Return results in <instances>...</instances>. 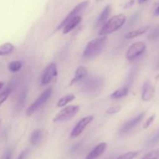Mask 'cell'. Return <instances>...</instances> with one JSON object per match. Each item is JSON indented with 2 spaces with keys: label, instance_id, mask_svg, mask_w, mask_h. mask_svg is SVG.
<instances>
[{
  "label": "cell",
  "instance_id": "cell-26",
  "mask_svg": "<svg viewBox=\"0 0 159 159\" xmlns=\"http://www.w3.org/2000/svg\"><path fill=\"white\" fill-rule=\"evenodd\" d=\"M159 37V26H156L155 28H154L152 31L150 32V34L148 36V39L151 40H155L156 39H158Z\"/></svg>",
  "mask_w": 159,
  "mask_h": 159
},
{
  "label": "cell",
  "instance_id": "cell-15",
  "mask_svg": "<svg viewBox=\"0 0 159 159\" xmlns=\"http://www.w3.org/2000/svg\"><path fill=\"white\" fill-rule=\"evenodd\" d=\"M110 12H111V6H110V5H107V6H105V8L102 9V12H101L100 15L98 17L96 23V26H102V25L107 22Z\"/></svg>",
  "mask_w": 159,
  "mask_h": 159
},
{
  "label": "cell",
  "instance_id": "cell-25",
  "mask_svg": "<svg viewBox=\"0 0 159 159\" xmlns=\"http://www.w3.org/2000/svg\"><path fill=\"white\" fill-rule=\"evenodd\" d=\"M11 91H12V89H11L10 88H8L6 89L5 91H3L2 93H0V107H1V106L2 105V103H4V102H6V99H8Z\"/></svg>",
  "mask_w": 159,
  "mask_h": 159
},
{
  "label": "cell",
  "instance_id": "cell-38",
  "mask_svg": "<svg viewBox=\"0 0 159 159\" xmlns=\"http://www.w3.org/2000/svg\"><path fill=\"white\" fill-rule=\"evenodd\" d=\"M85 159H89V158H85Z\"/></svg>",
  "mask_w": 159,
  "mask_h": 159
},
{
  "label": "cell",
  "instance_id": "cell-29",
  "mask_svg": "<svg viewBox=\"0 0 159 159\" xmlns=\"http://www.w3.org/2000/svg\"><path fill=\"white\" fill-rule=\"evenodd\" d=\"M155 114L152 115V116H151L150 117H149L148 119L146 120V122L144 123V126H143V128H144V129L148 128V127H150L151 125H152V124L153 123V121L155 120Z\"/></svg>",
  "mask_w": 159,
  "mask_h": 159
},
{
  "label": "cell",
  "instance_id": "cell-3",
  "mask_svg": "<svg viewBox=\"0 0 159 159\" xmlns=\"http://www.w3.org/2000/svg\"><path fill=\"white\" fill-rule=\"evenodd\" d=\"M53 94V88L52 87H49L47 89H45L41 94L40 95L38 98L30 106L27 108L26 111V116H30L31 115L34 114L37 110H38L40 107H41L48 99H50V97L51 96V95Z\"/></svg>",
  "mask_w": 159,
  "mask_h": 159
},
{
  "label": "cell",
  "instance_id": "cell-2",
  "mask_svg": "<svg viewBox=\"0 0 159 159\" xmlns=\"http://www.w3.org/2000/svg\"><path fill=\"white\" fill-rule=\"evenodd\" d=\"M126 20H127V17L124 14H117L116 16H113L102 25V28L99 32V35L107 36L108 34H113L124 26V23H126Z\"/></svg>",
  "mask_w": 159,
  "mask_h": 159
},
{
  "label": "cell",
  "instance_id": "cell-30",
  "mask_svg": "<svg viewBox=\"0 0 159 159\" xmlns=\"http://www.w3.org/2000/svg\"><path fill=\"white\" fill-rule=\"evenodd\" d=\"M26 154H27V151H26V150L23 151V152H22L20 154V155H19L18 158H17V159H25V158H26Z\"/></svg>",
  "mask_w": 159,
  "mask_h": 159
},
{
  "label": "cell",
  "instance_id": "cell-12",
  "mask_svg": "<svg viewBox=\"0 0 159 159\" xmlns=\"http://www.w3.org/2000/svg\"><path fill=\"white\" fill-rule=\"evenodd\" d=\"M107 144L105 142H102L100 144H99L98 145H96L91 152L89 153V155H87L86 158L89 159H96L99 157H100L102 154L104 153L106 150H107Z\"/></svg>",
  "mask_w": 159,
  "mask_h": 159
},
{
  "label": "cell",
  "instance_id": "cell-11",
  "mask_svg": "<svg viewBox=\"0 0 159 159\" xmlns=\"http://www.w3.org/2000/svg\"><path fill=\"white\" fill-rule=\"evenodd\" d=\"M155 89L150 80H147L144 83L141 93V99L144 102H148L155 96Z\"/></svg>",
  "mask_w": 159,
  "mask_h": 159
},
{
  "label": "cell",
  "instance_id": "cell-22",
  "mask_svg": "<svg viewBox=\"0 0 159 159\" xmlns=\"http://www.w3.org/2000/svg\"><path fill=\"white\" fill-rule=\"evenodd\" d=\"M26 95H27V92H26V89L23 90L22 93H20V96H19L18 98V101H17V104H16V108L18 109V110H21V109L23 107V106H24L25 101H26Z\"/></svg>",
  "mask_w": 159,
  "mask_h": 159
},
{
  "label": "cell",
  "instance_id": "cell-5",
  "mask_svg": "<svg viewBox=\"0 0 159 159\" xmlns=\"http://www.w3.org/2000/svg\"><path fill=\"white\" fill-rule=\"evenodd\" d=\"M103 86V80L99 78L89 79L82 85V90L86 93L93 94L100 91Z\"/></svg>",
  "mask_w": 159,
  "mask_h": 159
},
{
  "label": "cell",
  "instance_id": "cell-35",
  "mask_svg": "<svg viewBox=\"0 0 159 159\" xmlns=\"http://www.w3.org/2000/svg\"><path fill=\"white\" fill-rule=\"evenodd\" d=\"M3 85H4V83H3V82H0V90L2 89V88L3 87Z\"/></svg>",
  "mask_w": 159,
  "mask_h": 159
},
{
  "label": "cell",
  "instance_id": "cell-33",
  "mask_svg": "<svg viewBox=\"0 0 159 159\" xmlns=\"http://www.w3.org/2000/svg\"><path fill=\"white\" fill-rule=\"evenodd\" d=\"M154 14H155V16H159V5L158 6H157L156 9H155Z\"/></svg>",
  "mask_w": 159,
  "mask_h": 159
},
{
  "label": "cell",
  "instance_id": "cell-1",
  "mask_svg": "<svg viewBox=\"0 0 159 159\" xmlns=\"http://www.w3.org/2000/svg\"><path fill=\"white\" fill-rule=\"evenodd\" d=\"M107 41V36H101L100 37L93 39L87 43L82 54L85 59H90L100 54Z\"/></svg>",
  "mask_w": 159,
  "mask_h": 159
},
{
  "label": "cell",
  "instance_id": "cell-13",
  "mask_svg": "<svg viewBox=\"0 0 159 159\" xmlns=\"http://www.w3.org/2000/svg\"><path fill=\"white\" fill-rule=\"evenodd\" d=\"M87 73H88V71H87L85 67L82 66V65L79 66L75 71V75L71 80V82H70L69 85H73L77 83V82H80L82 79H83L87 75Z\"/></svg>",
  "mask_w": 159,
  "mask_h": 159
},
{
  "label": "cell",
  "instance_id": "cell-16",
  "mask_svg": "<svg viewBox=\"0 0 159 159\" xmlns=\"http://www.w3.org/2000/svg\"><path fill=\"white\" fill-rule=\"evenodd\" d=\"M149 29V26H144L142 27H140L138 29L134 30H132L130 32L127 33L124 36V38L125 39H133L137 37H139V36L142 35V34H145Z\"/></svg>",
  "mask_w": 159,
  "mask_h": 159
},
{
  "label": "cell",
  "instance_id": "cell-10",
  "mask_svg": "<svg viewBox=\"0 0 159 159\" xmlns=\"http://www.w3.org/2000/svg\"><path fill=\"white\" fill-rule=\"evenodd\" d=\"M145 112L139 113V114L137 116H135L134 118H133V119L130 120L124 123L122 125V127H120V134L124 135L125 134L128 133L129 131H130L134 127H135L137 125H138V124L141 123V121L142 120L143 118L145 116Z\"/></svg>",
  "mask_w": 159,
  "mask_h": 159
},
{
  "label": "cell",
  "instance_id": "cell-28",
  "mask_svg": "<svg viewBox=\"0 0 159 159\" xmlns=\"http://www.w3.org/2000/svg\"><path fill=\"white\" fill-rule=\"evenodd\" d=\"M158 141H159V129L157 130V132L155 134V135L151 138L150 141H148V145L149 146L154 145V144H157Z\"/></svg>",
  "mask_w": 159,
  "mask_h": 159
},
{
  "label": "cell",
  "instance_id": "cell-34",
  "mask_svg": "<svg viewBox=\"0 0 159 159\" xmlns=\"http://www.w3.org/2000/svg\"><path fill=\"white\" fill-rule=\"evenodd\" d=\"M146 1H147V0H138V2H139V4H142V3L145 2Z\"/></svg>",
  "mask_w": 159,
  "mask_h": 159
},
{
  "label": "cell",
  "instance_id": "cell-31",
  "mask_svg": "<svg viewBox=\"0 0 159 159\" xmlns=\"http://www.w3.org/2000/svg\"><path fill=\"white\" fill-rule=\"evenodd\" d=\"M134 4V0H130V2H128L125 5V6H124V9H127V8L131 7Z\"/></svg>",
  "mask_w": 159,
  "mask_h": 159
},
{
  "label": "cell",
  "instance_id": "cell-17",
  "mask_svg": "<svg viewBox=\"0 0 159 159\" xmlns=\"http://www.w3.org/2000/svg\"><path fill=\"white\" fill-rule=\"evenodd\" d=\"M129 85H125V86L120 88L116 89V91L113 92L111 95H110V99H120V98L125 97L128 95L129 93Z\"/></svg>",
  "mask_w": 159,
  "mask_h": 159
},
{
  "label": "cell",
  "instance_id": "cell-18",
  "mask_svg": "<svg viewBox=\"0 0 159 159\" xmlns=\"http://www.w3.org/2000/svg\"><path fill=\"white\" fill-rule=\"evenodd\" d=\"M42 138H43V130L41 129H37L31 134L30 138V142L33 145H37L41 141Z\"/></svg>",
  "mask_w": 159,
  "mask_h": 159
},
{
  "label": "cell",
  "instance_id": "cell-8",
  "mask_svg": "<svg viewBox=\"0 0 159 159\" xmlns=\"http://www.w3.org/2000/svg\"><path fill=\"white\" fill-rule=\"evenodd\" d=\"M146 50L145 43L143 42L138 41L130 45L127 51V59L129 61H132L134 59L138 58V57L143 54Z\"/></svg>",
  "mask_w": 159,
  "mask_h": 159
},
{
  "label": "cell",
  "instance_id": "cell-21",
  "mask_svg": "<svg viewBox=\"0 0 159 159\" xmlns=\"http://www.w3.org/2000/svg\"><path fill=\"white\" fill-rule=\"evenodd\" d=\"M22 66H23V64L20 61H14L10 62V63L8 65V68H9V71L12 73L18 72L20 69H21Z\"/></svg>",
  "mask_w": 159,
  "mask_h": 159
},
{
  "label": "cell",
  "instance_id": "cell-19",
  "mask_svg": "<svg viewBox=\"0 0 159 159\" xmlns=\"http://www.w3.org/2000/svg\"><path fill=\"white\" fill-rule=\"evenodd\" d=\"M14 51V46L11 43H5L0 45V56L9 55Z\"/></svg>",
  "mask_w": 159,
  "mask_h": 159
},
{
  "label": "cell",
  "instance_id": "cell-4",
  "mask_svg": "<svg viewBox=\"0 0 159 159\" xmlns=\"http://www.w3.org/2000/svg\"><path fill=\"white\" fill-rule=\"evenodd\" d=\"M79 110H80V107H79V106H68V107L62 109V110L54 116L53 121H54V123H58L68 120L74 117V116L79 113Z\"/></svg>",
  "mask_w": 159,
  "mask_h": 159
},
{
  "label": "cell",
  "instance_id": "cell-20",
  "mask_svg": "<svg viewBox=\"0 0 159 159\" xmlns=\"http://www.w3.org/2000/svg\"><path fill=\"white\" fill-rule=\"evenodd\" d=\"M75 96L74 95H67V96H63V97L61 98L57 102V107H62L66 106L67 104L69 103V102H72L75 99Z\"/></svg>",
  "mask_w": 159,
  "mask_h": 159
},
{
  "label": "cell",
  "instance_id": "cell-37",
  "mask_svg": "<svg viewBox=\"0 0 159 159\" xmlns=\"http://www.w3.org/2000/svg\"><path fill=\"white\" fill-rule=\"evenodd\" d=\"M96 1H97V2H98V1H99V0H96Z\"/></svg>",
  "mask_w": 159,
  "mask_h": 159
},
{
  "label": "cell",
  "instance_id": "cell-23",
  "mask_svg": "<svg viewBox=\"0 0 159 159\" xmlns=\"http://www.w3.org/2000/svg\"><path fill=\"white\" fill-rule=\"evenodd\" d=\"M139 155V152H129L120 155L116 159H134Z\"/></svg>",
  "mask_w": 159,
  "mask_h": 159
},
{
  "label": "cell",
  "instance_id": "cell-9",
  "mask_svg": "<svg viewBox=\"0 0 159 159\" xmlns=\"http://www.w3.org/2000/svg\"><path fill=\"white\" fill-rule=\"evenodd\" d=\"M93 120H94V116H85V117L80 120L77 123L75 127L74 128H73V130H71V134H70V138H74L79 136V135L84 131V130L88 127L89 124H90V123H92V121H93Z\"/></svg>",
  "mask_w": 159,
  "mask_h": 159
},
{
  "label": "cell",
  "instance_id": "cell-14",
  "mask_svg": "<svg viewBox=\"0 0 159 159\" xmlns=\"http://www.w3.org/2000/svg\"><path fill=\"white\" fill-rule=\"evenodd\" d=\"M82 22V17L80 16H77L74 17L73 19H71V20L67 23V24L65 25V27L62 29V32L64 34H67L69 32H71L72 30H74L79 23Z\"/></svg>",
  "mask_w": 159,
  "mask_h": 159
},
{
  "label": "cell",
  "instance_id": "cell-36",
  "mask_svg": "<svg viewBox=\"0 0 159 159\" xmlns=\"http://www.w3.org/2000/svg\"><path fill=\"white\" fill-rule=\"evenodd\" d=\"M157 69H159V62L158 63V65H157Z\"/></svg>",
  "mask_w": 159,
  "mask_h": 159
},
{
  "label": "cell",
  "instance_id": "cell-24",
  "mask_svg": "<svg viewBox=\"0 0 159 159\" xmlns=\"http://www.w3.org/2000/svg\"><path fill=\"white\" fill-rule=\"evenodd\" d=\"M141 159H159V148L148 152Z\"/></svg>",
  "mask_w": 159,
  "mask_h": 159
},
{
  "label": "cell",
  "instance_id": "cell-7",
  "mask_svg": "<svg viewBox=\"0 0 159 159\" xmlns=\"http://www.w3.org/2000/svg\"><path fill=\"white\" fill-rule=\"evenodd\" d=\"M57 65L54 63H51L46 67L43 71V75L40 79V83L42 85H47L51 83L52 81L57 78Z\"/></svg>",
  "mask_w": 159,
  "mask_h": 159
},
{
  "label": "cell",
  "instance_id": "cell-32",
  "mask_svg": "<svg viewBox=\"0 0 159 159\" xmlns=\"http://www.w3.org/2000/svg\"><path fill=\"white\" fill-rule=\"evenodd\" d=\"M11 157H12V152L9 150V151H8L7 152H6V155H5L4 159H11Z\"/></svg>",
  "mask_w": 159,
  "mask_h": 159
},
{
  "label": "cell",
  "instance_id": "cell-27",
  "mask_svg": "<svg viewBox=\"0 0 159 159\" xmlns=\"http://www.w3.org/2000/svg\"><path fill=\"white\" fill-rule=\"evenodd\" d=\"M121 110V106L117 105V106H113V107H109L107 110H106V113L108 115H113L116 114L118 112L120 111Z\"/></svg>",
  "mask_w": 159,
  "mask_h": 159
},
{
  "label": "cell",
  "instance_id": "cell-6",
  "mask_svg": "<svg viewBox=\"0 0 159 159\" xmlns=\"http://www.w3.org/2000/svg\"><path fill=\"white\" fill-rule=\"evenodd\" d=\"M89 0L83 1V2H82L79 3V4H78L77 6H76L75 7L74 9H73L72 10H71V12H70L66 16V17L65 18V20H64L63 21H62L61 23L58 25V26H57V30H60L63 29V28L65 27V25L67 24V23H68L69 20H71V19H73L74 17L79 16V14L81 13V12H82V11H83L84 9H85V8L89 6Z\"/></svg>",
  "mask_w": 159,
  "mask_h": 159
}]
</instances>
